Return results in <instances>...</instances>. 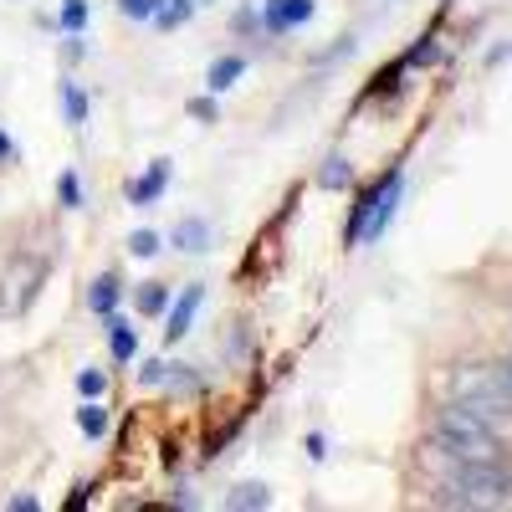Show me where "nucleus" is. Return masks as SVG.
Segmentation results:
<instances>
[{"mask_svg":"<svg viewBox=\"0 0 512 512\" xmlns=\"http://www.w3.org/2000/svg\"><path fill=\"white\" fill-rule=\"evenodd\" d=\"M57 195H62V205H67V210H77V205H82V190H77V175H62V180H57Z\"/></svg>","mask_w":512,"mask_h":512,"instance_id":"nucleus-23","label":"nucleus"},{"mask_svg":"<svg viewBox=\"0 0 512 512\" xmlns=\"http://www.w3.org/2000/svg\"><path fill=\"white\" fill-rule=\"evenodd\" d=\"M169 246H180V251H190V256H200V251L210 246V226L190 216V221H180L175 231H169Z\"/></svg>","mask_w":512,"mask_h":512,"instance_id":"nucleus-8","label":"nucleus"},{"mask_svg":"<svg viewBox=\"0 0 512 512\" xmlns=\"http://www.w3.org/2000/svg\"><path fill=\"white\" fill-rule=\"evenodd\" d=\"M128 251H134V256H154L159 251V236L154 231H134V236H128Z\"/></svg>","mask_w":512,"mask_h":512,"instance_id":"nucleus-22","label":"nucleus"},{"mask_svg":"<svg viewBox=\"0 0 512 512\" xmlns=\"http://www.w3.org/2000/svg\"><path fill=\"white\" fill-rule=\"evenodd\" d=\"M200 287H185L180 292V303L169 308V323H164V344H180V338L190 333V323H195V313H200Z\"/></svg>","mask_w":512,"mask_h":512,"instance_id":"nucleus-6","label":"nucleus"},{"mask_svg":"<svg viewBox=\"0 0 512 512\" xmlns=\"http://www.w3.org/2000/svg\"><path fill=\"white\" fill-rule=\"evenodd\" d=\"M502 369H507V379H512V359H507V364H502Z\"/></svg>","mask_w":512,"mask_h":512,"instance_id":"nucleus-28","label":"nucleus"},{"mask_svg":"<svg viewBox=\"0 0 512 512\" xmlns=\"http://www.w3.org/2000/svg\"><path fill=\"white\" fill-rule=\"evenodd\" d=\"M451 400L461 410H472L477 420H487L497 436H512V379H507V369L461 364L451 374Z\"/></svg>","mask_w":512,"mask_h":512,"instance_id":"nucleus-2","label":"nucleus"},{"mask_svg":"<svg viewBox=\"0 0 512 512\" xmlns=\"http://www.w3.org/2000/svg\"><path fill=\"white\" fill-rule=\"evenodd\" d=\"M108 344H113V359H118V364H128V359L139 354V333L128 328L123 318H113V313H108Z\"/></svg>","mask_w":512,"mask_h":512,"instance_id":"nucleus-9","label":"nucleus"},{"mask_svg":"<svg viewBox=\"0 0 512 512\" xmlns=\"http://www.w3.org/2000/svg\"><path fill=\"white\" fill-rule=\"evenodd\" d=\"M190 118H200V123H216V103H210V98H195V103H190Z\"/></svg>","mask_w":512,"mask_h":512,"instance_id":"nucleus-24","label":"nucleus"},{"mask_svg":"<svg viewBox=\"0 0 512 512\" xmlns=\"http://www.w3.org/2000/svg\"><path fill=\"white\" fill-rule=\"evenodd\" d=\"M88 308H93L98 318H108V313L118 308V277H98V282H93V297H88Z\"/></svg>","mask_w":512,"mask_h":512,"instance_id":"nucleus-10","label":"nucleus"},{"mask_svg":"<svg viewBox=\"0 0 512 512\" xmlns=\"http://www.w3.org/2000/svg\"><path fill=\"white\" fill-rule=\"evenodd\" d=\"M82 26H88V0H67V6H62V31H82Z\"/></svg>","mask_w":512,"mask_h":512,"instance_id":"nucleus-18","label":"nucleus"},{"mask_svg":"<svg viewBox=\"0 0 512 512\" xmlns=\"http://www.w3.org/2000/svg\"><path fill=\"white\" fill-rule=\"evenodd\" d=\"M303 21H313V0H272L267 6V16H262V31H292V26H303Z\"/></svg>","mask_w":512,"mask_h":512,"instance_id":"nucleus-5","label":"nucleus"},{"mask_svg":"<svg viewBox=\"0 0 512 512\" xmlns=\"http://www.w3.org/2000/svg\"><path fill=\"white\" fill-rule=\"evenodd\" d=\"M77 425H82V436H103V431H108L103 405H82V410H77Z\"/></svg>","mask_w":512,"mask_h":512,"instance_id":"nucleus-15","label":"nucleus"},{"mask_svg":"<svg viewBox=\"0 0 512 512\" xmlns=\"http://www.w3.org/2000/svg\"><path fill=\"white\" fill-rule=\"evenodd\" d=\"M226 507H236V512H241V507H267V487H256V482H251V487H236V492L226 497Z\"/></svg>","mask_w":512,"mask_h":512,"instance_id":"nucleus-17","label":"nucleus"},{"mask_svg":"<svg viewBox=\"0 0 512 512\" xmlns=\"http://www.w3.org/2000/svg\"><path fill=\"white\" fill-rule=\"evenodd\" d=\"M77 390H82V400H98V395L108 390V379H103L98 369H82V374H77Z\"/></svg>","mask_w":512,"mask_h":512,"instance_id":"nucleus-19","label":"nucleus"},{"mask_svg":"<svg viewBox=\"0 0 512 512\" xmlns=\"http://www.w3.org/2000/svg\"><path fill=\"white\" fill-rule=\"evenodd\" d=\"M400 190H405V175L400 169H390L374 190H364L359 195V205H354V216H349V246H359V241H374V236H384V226L395 221V205H400Z\"/></svg>","mask_w":512,"mask_h":512,"instance_id":"nucleus-4","label":"nucleus"},{"mask_svg":"<svg viewBox=\"0 0 512 512\" xmlns=\"http://www.w3.org/2000/svg\"><path fill=\"white\" fill-rule=\"evenodd\" d=\"M236 26H241V31H262V16H256V11H241Z\"/></svg>","mask_w":512,"mask_h":512,"instance_id":"nucleus-26","label":"nucleus"},{"mask_svg":"<svg viewBox=\"0 0 512 512\" xmlns=\"http://www.w3.org/2000/svg\"><path fill=\"white\" fill-rule=\"evenodd\" d=\"M164 180H169V159H154L149 175L128 185V205H154V200L164 195Z\"/></svg>","mask_w":512,"mask_h":512,"instance_id":"nucleus-7","label":"nucleus"},{"mask_svg":"<svg viewBox=\"0 0 512 512\" xmlns=\"http://www.w3.org/2000/svg\"><path fill=\"white\" fill-rule=\"evenodd\" d=\"M190 16H195V0H169V6L154 11V21H159L164 31H169V26H185Z\"/></svg>","mask_w":512,"mask_h":512,"instance_id":"nucleus-13","label":"nucleus"},{"mask_svg":"<svg viewBox=\"0 0 512 512\" xmlns=\"http://www.w3.org/2000/svg\"><path fill=\"white\" fill-rule=\"evenodd\" d=\"M436 57H441V47H436V41H431V36H425V41H420V47H415V52L405 57V67H425V62H436Z\"/></svg>","mask_w":512,"mask_h":512,"instance_id":"nucleus-21","label":"nucleus"},{"mask_svg":"<svg viewBox=\"0 0 512 512\" xmlns=\"http://www.w3.org/2000/svg\"><path fill=\"white\" fill-rule=\"evenodd\" d=\"M62 108H67V123H88V98L77 93V82H62Z\"/></svg>","mask_w":512,"mask_h":512,"instance_id":"nucleus-14","label":"nucleus"},{"mask_svg":"<svg viewBox=\"0 0 512 512\" xmlns=\"http://www.w3.org/2000/svg\"><path fill=\"white\" fill-rule=\"evenodd\" d=\"M118 11H123L128 21H149V16L159 11V0H118Z\"/></svg>","mask_w":512,"mask_h":512,"instance_id":"nucleus-20","label":"nucleus"},{"mask_svg":"<svg viewBox=\"0 0 512 512\" xmlns=\"http://www.w3.org/2000/svg\"><path fill=\"white\" fill-rule=\"evenodd\" d=\"M431 446H441L446 456H461V461H507V436H497L487 420H477L472 410H461L456 400L446 410H436Z\"/></svg>","mask_w":512,"mask_h":512,"instance_id":"nucleus-3","label":"nucleus"},{"mask_svg":"<svg viewBox=\"0 0 512 512\" xmlns=\"http://www.w3.org/2000/svg\"><path fill=\"white\" fill-rule=\"evenodd\" d=\"M241 72H246V62H241V57H221L216 67H210V77H205V82H210V93H226Z\"/></svg>","mask_w":512,"mask_h":512,"instance_id":"nucleus-11","label":"nucleus"},{"mask_svg":"<svg viewBox=\"0 0 512 512\" xmlns=\"http://www.w3.org/2000/svg\"><path fill=\"white\" fill-rule=\"evenodd\" d=\"M164 303H169V287H159V282H149V287L139 292V313H144V318L164 313Z\"/></svg>","mask_w":512,"mask_h":512,"instance_id":"nucleus-16","label":"nucleus"},{"mask_svg":"<svg viewBox=\"0 0 512 512\" xmlns=\"http://www.w3.org/2000/svg\"><path fill=\"white\" fill-rule=\"evenodd\" d=\"M164 374H169V369H164V364H159V359H149V364H144V374H139V379H144V384H164Z\"/></svg>","mask_w":512,"mask_h":512,"instance_id":"nucleus-25","label":"nucleus"},{"mask_svg":"<svg viewBox=\"0 0 512 512\" xmlns=\"http://www.w3.org/2000/svg\"><path fill=\"white\" fill-rule=\"evenodd\" d=\"M425 466L436 477V502L441 507H512V466L507 461H461L446 456L441 446L425 451Z\"/></svg>","mask_w":512,"mask_h":512,"instance_id":"nucleus-1","label":"nucleus"},{"mask_svg":"<svg viewBox=\"0 0 512 512\" xmlns=\"http://www.w3.org/2000/svg\"><path fill=\"white\" fill-rule=\"evenodd\" d=\"M349 180H354L349 159H328V164H323V175H318V185H323V190H349Z\"/></svg>","mask_w":512,"mask_h":512,"instance_id":"nucleus-12","label":"nucleus"},{"mask_svg":"<svg viewBox=\"0 0 512 512\" xmlns=\"http://www.w3.org/2000/svg\"><path fill=\"white\" fill-rule=\"evenodd\" d=\"M11 154H16V149H11V139H6V134H0V164H6Z\"/></svg>","mask_w":512,"mask_h":512,"instance_id":"nucleus-27","label":"nucleus"}]
</instances>
